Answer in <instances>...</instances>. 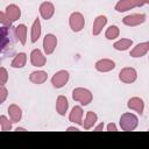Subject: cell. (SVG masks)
Listing matches in <instances>:
<instances>
[{
  "instance_id": "6da1fadb",
  "label": "cell",
  "mask_w": 149,
  "mask_h": 149,
  "mask_svg": "<svg viewBox=\"0 0 149 149\" xmlns=\"http://www.w3.org/2000/svg\"><path fill=\"white\" fill-rule=\"evenodd\" d=\"M72 98L74 101H78L80 102L81 105L86 106L88 105L92 99H93V95L91 93V91H88L87 88H84V87H77L72 91Z\"/></svg>"
},
{
  "instance_id": "7a4b0ae2",
  "label": "cell",
  "mask_w": 149,
  "mask_h": 149,
  "mask_svg": "<svg viewBox=\"0 0 149 149\" xmlns=\"http://www.w3.org/2000/svg\"><path fill=\"white\" fill-rule=\"evenodd\" d=\"M139 125V119L133 113H123L120 118V127L122 130H134Z\"/></svg>"
},
{
  "instance_id": "3957f363",
  "label": "cell",
  "mask_w": 149,
  "mask_h": 149,
  "mask_svg": "<svg viewBox=\"0 0 149 149\" xmlns=\"http://www.w3.org/2000/svg\"><path fill=\"white\" fill-rule=\"evenodd\" d=\"M69 24H70V28L72 31H74V33L80 31L85 26V19H84L83 14L79 12L72 13L69 17Z\"/></svg>"
},
{
  "instance_id": "277c9868",
  "label": "cell",
  "mask_w": 149,
  "mask_h": 149,
  "mask_svg": "<svg viewBox=\"0 0 149 149\" xmlns=\"http://www.w3.org/2000/svg\"><path fill=\"white\" fill-rule=\"evenodd\" d=\"M69 77H70V74H69V72H68L66 70H59L58 72H56V73L52 76V78H51V84H52L54 87L61 88V87H63V86L68 83Z\"/></svg>"
},
{
  "instance_id": "5b68a950",
  "label": "cell",
  "mask_w": 149,
  "mask_h": 149,
  "mask_svg": "<svg viewBox=\"0 0 149 149\" xmlns=\"http://www.w3.org/2000/svg\"><path fill=\"white\" fill-rule=\"evenodd\" d=\"M136 78H137V72L134 68H123L119 72V79L122 83L130 84V83H134Z\"/></svg>"
},
{
  "instance_id": "8992f818",
  "label": "cell",
  "mask_w": 149,
  "mask_h": 149,
  "mask_svg": "<svg viewBox=\"0 0 149 149\" xmlns=\"http://www.w3.org/2000/svg\"><path fill=\"white\" fill-rule=\"evenodd\" d=\"M57 47V37L54 34H47L43 38V49L47 55H51Z\"/></svg>"
},
{
  "instance_id": "52a82bcc",
  "label": "cell",
  "mask_w": 149,
  "mask_h": 149,
  "mask_svg": "<svg viewBox=\"0 0 149 149\" xmlns=\"http://www.w3.org/2000/svg\"><path fill=\"white\" fill-rule=\"evenodd\" d=\"M146 21V15L144 14H130L127 15L122 19V23L129 27H135Z\"/></svg>"
},
{
  "instance_id": "ba28073f",
  "label": "cell",
  "mask_w": 149,
  "mask_h": 149,
  "mask_svg": "<svg viewBox=\"0 0 149 149\" xmlns=\"http://www.w3.org/2000/svg\"><path fill=\"white\" fill-rule=\"evenodd\" d=\"M54 13H55V6L51 2L44 1V2L41 3V6H40V14H41V16L44 20H50L52 17Z\"/></svg>"
},
{
  "instance_id": "9c48e42d",
  "label": "cell",
  "mask_w": 149,
  "mask_h": 149,
  "mask_svg": "<svg viewBox=\"0 0 149 149\" xmlns=\"http://www.w3.org/2000/svg\"><path fill=\"white\" fill-rule=\"evenodd\" d=\"M45 56L42 54V51L40 49H34L30 54V63L34 66H43L45 65Z\"/></svg>"
},
{
  "instance_id": "30bf717a",
  "label": "cell",
  "mask_w": 149,
  "mask_h": 149,
  "mask_svg": "<svg viewBox=\"0 0 149 149\" xmlns=\"http://www.w3.org/2000/svg\"><path fill=\"white\" fill-rule=\"evenodd\" d=\"M114 68H115V63L112 59H108V58L99 59L95 63V69L100 72H108V71H112Z\"/></svg>"
},
{
  "instance_id": "8fae6325",
  "label": "cell",
  "mask_w": 149,
  "mask_h": 149,
  "mask_svg": "<svg viewBox=\"0 0 149 149\" xmlns=\"http://www.w3.org/2000/svg\"><path fill=\"white\" fill-rule=\"evenodd\" d=\"M127 106H128V108H130V109L137 112L140 115L143 114L144 102H143V100H142L141 98H139V97H133V98H130V99L128 100Z\"/></svg>"
},
{
  "instance_id": "7c38bea8",
  "label": "cell",
  "mask_w": 149,
  "mask_h": 149,
  "mask_svg": "<svg viewBox=\"0 0 149 149\" xmlns=\"http://www.w3.org/2000/svg\"><path fill=\"white\" fill-rule=\"evenodd\" d=\"M106 23H107V17H106L105 15H99V16H97L95 20H94V22H93L92 34H93L94 36L99 35V34L101 33L102 28L106 26Z\"/></svg>"
},
{
  "instance_id": "4fadbf2b",
  "label": "cell",
  "mask_w": 149,
  "mask_h": 149,
  "mask_svg": "<svg viewBox=\"0 0 149 149\" xmlns=\"http://www.w3.org/2000/svg\"><path fill=\"white\" fill-rule=\"evenodd\" d=\"M69 120L73 123H77V125H81L83 122V108L80 106H74L71 112H70V115H69Z\"/></svg>"
},
{
  "instance_id": "5bb4252c",
  "label": "cell",
  "mask_w": 149,
  "mask_h": 149,
  "mask_svg": "<svg viewBox=\"0 0 149 149\" xmlns=\"http://www.w3.org/2000/svg\"><path fill=\"white\" fill-rule=\"evenodd\" d=\"M5 13H6V15L8 16V19H9L12 22L19 20L20 16H21V9H20L19 6H16V5H8V6L6 7V12H5Z\"/></svg>"
},
{
  "instance_id": "9a60e30c",
  "label": "cell",
  "mask_w": 149,
  "mask_h": 149,
  "mask_svg": "<svg viewBox=\"0 0 149 149\" xmlns=\"http://www.w3.org/2000/svg\"><path fill=\"white\" fill-rule=\"evenodd\" d=\"M149 50V42H143V43H139L136 47H134V49L130 51V56L132 57H142L144 56Z\"/></svg>"
},
{
  "instance_id": "2e32d148",
  "label": "cell",
  "mask_w": 149,
  "mask_h": 149,
  "mask_svg": "<svg viewBox=\"0 0 149 149\" xmlns=\"http://www.w3.org/2000/svg\"><path fill=\"white\" fill-rule=\"evenodd\" d=\"M134 7H137L134 0H119L115 5V10L122 13V12H127Z\"/></svg>"
},
{
  "instance_id": "e0dca14e",
  "label": "cell",
  "mask_w": 149,
  "mask_h": 149,
  "mask_svg": "<svg viewBox=\"0 0 149 149\" xmlns=\"http://www.w3.org/2000/svg\"><path fill=\"white\" fill-rule=\"evenodd\" d=\"M68 108H69L68 99L64 95H58V98L56 100V111H57V113L59 115H65Z\"/></svg>"
},
{
  "instance_id": "ac0fdd59",
  "label": "cell",
  "mask_w": 149,
  "mask_h": 149,
  "mask_svg": "<svg viewBox=\"0 0 149 149\" xmlns=\"http://www.w3.org/2000/svg\"><path fill=\"white\" fill-rule=\"evenodd\" d=\"M8 114H9V118L12 120V122H19L22 118V111L21 108L15 105V104H12L9 105L8 107Z\"/></svg>"
},
{
  "instance_id": "d6986e66",
  "label": "cell",
  "mask_w": 149,
  "mask_h": 149,
  "mask_svg": "<svg viewBox=\"0 0 149 149\" xmlns=\"http://www.w3.org/2000/svg\"><path fill=\"white\" fill-rule=\"evenodd\" d=\"M47 78H48V74L45 71H34L29 76V80L34 84H37V85L43 84L47 80Z\"/></svg>"
},
{
  "instance_id": "ffe728a7",
  "label": "cell",
  "mask_w": 149,
  "mask_h": 149,
  "mask_svg": "<svg viewBox=\"0 0 149 149\" xmlns=\"http://www.w3.org/2000/svg\"><path fill=\"white\" fill-rule=\"evenodd\" d=\"M97 120H98V115L94 112L90 111V112L86 113V118H85L84 122L81 123V126L84 127V129H91L95 125Z\"/></svg>"
},
{
  "instance_id": "44dd1931",
  "label": "cell",
  "mask_w": 149,
  "mask_h": 149,
  "mask_svg": "<svg viewBox=\"0 0 149 149\" xmlns=\"http://www.w3.org/2000/svg\"><path fill=\"white\" fill-rule=\"evenodd\" d=\"M41 36V22L40 19H36L31 26V31H30V41L35 43Z\"/></svg>"
},
{
  "instance_id": "7402d4cb",
  "label": "cell",
  "mask_w": 149,
  "mask_h": 149,
  "mask_svg": "<svg viewBox=\"0 0 149 149\" xmlns=\"http://www.w3.org/2000/svg\"><path fill=\"white\" fill-rule=\"evenodd\" d=\"M26 62H27V55H26L24 52H19V54L13 58V61H12V63H10V66H12V68H15V69H17V68H23V66L26 65Z\"/></svg>"
},
{
  "instance_id": "603a6c76",
  "label": "cell",
  "mask_w": 149,
  "mask_h": 149,
  "mask_svg": "<svg viewBox=\"0 0 149 149\" xmlns=\"http://www.w3.org/2000/svg\"><path fill=\"white\" fill-rule=\"evenodd\" d=\"M133 44V41L129 40V38H121L119 41H116L113 47L115 50H119V51H125L127 49H129V47Z\"/></svg>"
},
{
  "instance_id": "cb8c5ba5",
  "label": "cell",
  "mask_w": 149,
  "mask_h": 149,
  "mask_svg": "<svg viewBox=\"0 0 149 149\" xmlns=\"http://www.w3.org/2000/svg\"><path fill=\"white\" fill-rule=\"evenodd\" d=\"M15 35L21 42V44H26L27 41V27L24 24H19L15 28Z\"/></svg>"
},
{
  "instance_id": "d4e9b609",
  "label": "cell",
  "mask_w": 149,
  "mask_h": 149,
  "mask_svg": "<svg viewBox=\"0 0 149 149\" xmlns=\"http://www.w3.org/2000/svg\"><path fill=\"white\" fill-rule=\"evenodd\" d=\"M119 34H120V30L116 26H111L105 31V36L107 40H115L119 36Z\"/></svg>"
},
{
  "instance_id": "484cf974",
  "label": "cell",
  "mask_w": 149,
  "mask_h": 149,
  "mask_svg": "<svg viewBox=\"0 0 149 149\" xmlns=\"http://www.w3.org/2000/svg\"><path fill=\"white\" fill-rule=\"evenodd\" d=\"M7 35H8V27H0V51L3 49V47H6L8 42Z\"/></svg>"
},
{
  "instance_id": "4316f807",
  "label": "cell",
  "mask_w": 149,
  "mask_h": 149,
  "mask_svg": "<svg viewBox=\"0 0 149 149\" xmlns=\"http://www.w3.org/2000/svg\"><path fill=\"white\" fill-rule=\"evenodd\" d=\"M0 126H1V129L5 132L10 130L12 129V120L9 121V119L6 115H0Z\"/></svg>"
},
{
  "instance_id": "83f0119b",
  "label": "cell",
  "mask_w": 149,
  "mask_h": 149,
  "mask_svg": "<svg viewBox=\"0 0 149 149\" xmlns=\"http://www.w3.org/2000/svg\"><path fill=\"white\" fill-rule=\"evenodd\" d=\"M12 21L8 19V16L6 15V13H3V12H0V24H3L5 27H10L12 26Z\"/></svg>"
},
{
  "instance_id": "f1b7e54d",
  "label": "cell",
  "mask_w": 149,
  "mask_h": 149,
  "mask_svg": "<svg viewBox=\"0 0 149 149\" xmlns=\"http://www.w3.org/2000/svg\"><path fill=\"white\" fill-rule=\"evenodd\" d=\"M8 97V90L5 87L3 84H0V104H3Z\"/></svg>"
},
{
  "instance_id": "f546056e",
  "label": "cell",
  "mask_w": 149,
  "mask_h": 149,
  "mask_svg": "<svg viewBox=\"0 0 149 149\" xmlns=\"http://www.w3.org/2000/svg\"><path fill=\"white\" fill-rule=\"evenodd\" d=\"M8 81V72L5 68H0V84H6Z\"/></svg>"
},
{
  "instance_id": "4dcf8cb0",
  "label": "cell",
  "mask_w": 149,
  "mask_h": 149,
  "mask_svg": "<svg viewBox=\"0 0 149 149\" xmlns=\"http://www.w3.org/2000/svg\"><path fill=\"white\" fill-rule=\"evenodd\" d=\"M107 130H109V132H116L118 130V128H116V126H115V123H108L107 125Z\"/></svg>"
},
{
  "instance_id": "1f68e13d",
  "label": "cell",
  "mask_w": 149,
  "mask_h": 149,
  "mask_svg": "<svg viewBox=\"0 0 149 149\" xmlns=\"http://www.w3.org/2000/svg\"><path fill=\"white\" fill-rule=\"evenodd\" d=\"M134 1H135V3H136V6H137V7L149 3V0H134Z\"/></svg>"
},
{
  "instance_id": "d6a6232c",
  "label": "cell",
  "mask_w": 149,
  "mask_h": 149,
  "mask_svg": "<svg viewBox=\"0 0 149 149\" xmlns=\"http://www.w3.org/2000/svg\"><path fill=\"white\" fill-rule=\"evenodd\" d=\"M102 128H104V123L101 122V123H99V125H98V126H97V127L94 128V130H97V132H99V130H101Z\"/></svg>"
},
{
  "instance_id": "836d02e7",
  "label": "cell",
  "mask_w": 149,
  "mask_h": 149,
  "mask_svg": "<svg viewBox=\"0 0 149 149\" xmlns=\"http://www.w3.org/2000/svg\"><path fill=\"white\" fill-rule=\"evenodd\" d=\"M66 130H69V132H77V130H79L78 128H76V127H68V129Z\"/></svg>"
},
{
  "instance_id": "e575fe53",
  "label": "cell",
  "mask_w": 149,
  "mask_h": 149,
  "mask_svg": "<svg viewBox=\"0 0 149 149\" xmlns=\"http://www.w3.org/2000/svg\"><path fill=\"white\" fill-rule=\"evenodd\" d=\"M16 130H20V132H22V130H26V129H24V128H22V127H17V128H16Z\"/></svg>"
}]
</instances>
